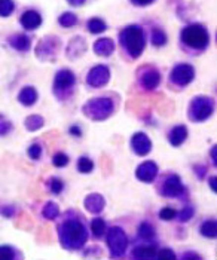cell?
I'll return each instance as SVG.
<instances>
[{"mask_svg":"<svg viewBox=\"0 0 217 260\" xmlns=\"http://www.w3.org/2000/svg\"><path fill=\"white\" fill-rule=\"evenodd\" d=\"M122 42L127 45V48L132 52L134 57L140 55L143 49V35L138 29H128L122 33Z\"/></svg>","mask_w":217,"mask_h":260,"instance_id":"obj_1","label":"cell"},{"mask_svg":"<svg viewBox=\"0 0 217 260\" xmlns=\"http://www.w3.org/2000/svg\"><path fill=\"white\" fill-rule=\"evenodd\" d=\"M207 41V32L199 26H190L183 30V42L190 46H204Z\"/></svg>","mask_w":217,"mask_h":260,"instance_id":"obj_2","label":"cell"},{"mask_svg":"<svg viewBox=\"0 0 217 260\" xmlns=\"http://www.w3.org/2000/svg\"><path fill=\"white\" fill-rule=\"evenodd\" d=\"M192 76H193V73H192V69L189 66H180L173 73V79H175L181 85L186 84V82H189L192 79Z\"/></svg>","mask_w":217,"mask_h":260,"instance_id":"obj_3","label":"cell"},{"mask_svg":"<svg viewBox=\"0 0 217 260\" xmlns=\"http://www.w3.org/2000/svg\"><path fill=\"white\" fill-rule=\"evenodd\" d=\"M23 24L26 29H36L41 24V17L36 12H27L23 17Z\"/></svg>","mask_w":217,"mask_h":260,"instance_id":"obj_4","label":"cell"},{"mask_svg":"<svg viewBox=\"0 0 217 260\" xmlns=\"http://www.w3.org/2000/svg\"><path fill=\"white\" fill-rule=\"evenodd\" d=\"M186 137V131H184V128L183 127H178L177 130H173V134H171V141H173V144H180L181 141H183V138Z\"/></svg>","mask_w":217,"mask_h":260,"instance_id":"obj_5","label":"cell"},{"mask_svg":"<svg viewBox=\"0 0 217 260\" xmlns=\"http://www.w3.org/2000/svg\"><path fill=\"white\" fill-rule=\"evenodd\" d=\"M58 85L60 87H69V85H72V82H73V76L69 73V72H63L60 76H58Z\"/></svg>","mask_w":217,"mask_h":260,"instance_id":"obj_6","label":"cell"},{"mask_svg":"<svg viewBox=\"0 0 217 260\" xmlns=\"http://www.w3.org/2000/svg\"><path fill=\"white\" fill-rule=\"evenodd\" d=\"M14 5L9 0H0V15H9L12 11Z\"/></svg>","mask_w":217,"mask_h":260,"instance_id":"obj_7","label":"cell"},{"mask_svg":"<svg viewBox=\"0 0 217 260\" xmlns=\"http://www.w3.org/2000/svg\"><path fill=\"white\" fill-rule=\"evenodd\" d=\"M104 29H106V26H104L103 21H100V20H92V21H89V30H91V32L98 33V32H103Z\"/></svg>","mask_w":217,"mask_h":260,"instance_id":"obj_8","label":"cell"},{"mask_svg":"<svg viewBox=\"0 0 217 260\" xmlns=\"http://www.w3.org/2000/svg\"><path fill=\"white\" fill-rule=\"evenodd\" d=\"M79 170L82 171V173H88V171H91L92 170V162L89 161V159H87V158H82L81 161H79Z\"/></svg>","mask_w":217,"mask_h":260,"instance_id":"obj_9","label":"cell"},{"mask_svg":"<svg viewBox=\"0 0 217 260\" xmlns=\"http://www.w3.org/2000/svg\"><path fill=\"white\" fill-rule=\"evenodd\" d=\"M103 230H104V221L100 220V218L94 220V221H92V232H94L95 235H100Z\"/></svg>","mask_w":217,"mask_h":260,"instance_id":"obj_10","label":"cell"},{"mask_svg":"<svg viewBox=\"0 0 217 260\" xmlns=\"http://www.w3.org/2000/svg\"><path fill=\"white\" fill-rule=\"evenodd\" d=\"M144 84H146L147 87L153 88V87L158 84V75H156V73H150V75H147V76L144 78Z\"/></svg>","mask_w":217,"mask_h":260,"instance_id":"obj_11","label":"cell"},{"mask_svg":"<svg viewBox=\"0 0 217 260\" xmlns=\"http://www.w3.org/2000/svg\"><path fill=\"white\" fill-rule=\"evenodd\" d=\"M61 24L63 26H73L75 23H76V17L75 15H72V14H67V15H64V17H61Z\"/></svg>","mask_w":217,"mask_h":260,"instance_id":"obj_12","label":"cell"},{"mask_svg":"<svg viewBox=\"0 0 217 260\" xmlns=\"http://www.w3.org/2000/svg\"><path fill=\"white\" fill-rule=\"evenodd\" d=\"M69 162V158L66 156V155H63V153H58L55 158H54V164L57 165V167H63V165H66Z\"/></svg>","mask_w":217,"mask_h":260,"instance_id":"obj_13","label":"cell"},{"mask_svg":"<svg viewBox=\"0 0 217 260\" xmlns=\"http://www.w3.org/2000/svg\"><path fill=\"white\" fill-rule=\"evenodd\" d=\"M175 216V211L171 210V208H164L161 211V218H165V220H170V218H174Z\"/></svg>","mask_w":217,"mask_h":260,"instance_id":"obj_14","label":"cell"},{"mask_svg":"<svg viewBox=\"0 0 217 260\" xmlns=\"http://www.w3.org/2000/svg\"><path fill=\"white\" fill-rule=\"evenodd\" d=\"M165 42V36H164V33H161V32H155L153 33V43L155 45H162Z\"/></svg>","mask_w":217,"mask_h":260,"instance_id":"obj_15","label":"cell"},{"mask_svg":"<svg viewBox=\"0 0 217 260\" xmlns=\"http://www.w3.org/2000/svg\"><path fill=\"white\" fill-rule=\"evenodd\" d=\"M63 189V183L61 181H58V180H54L52 181V192H55V193H60V190Z\"/></svg>","mask_w":217,"mask_h":260,"instance_id":"obj_16","label":"cell"},{"mask_svg":"<svg viewBox=\"0 0 217 260\" xmlns=\"http://www.w3.org/2000/svg\"><path fill=\"white\" fill-rule=\"evenodd\" d=\"M29 153H30V156H33V158H39V147H38V146H33V147L29 150Z\"/></svg>","mask_w":217,"mask_h":260,"instance_id":"obj_17","label":"cell"},{"mask_svg":"<svg viewBox=\"0 0 217 260\" xmlns=\"http://www.w3.org/2000/svg\"><path fill=\"white\" fill-rule=\"evenodd\" d=\"M134 3H138V5H146V3H150L152 0H132Z\"/></svg>","mask_w":217,"mask_h":260,"instance_id":"obj_18","label":"cell"}]
</instances>
